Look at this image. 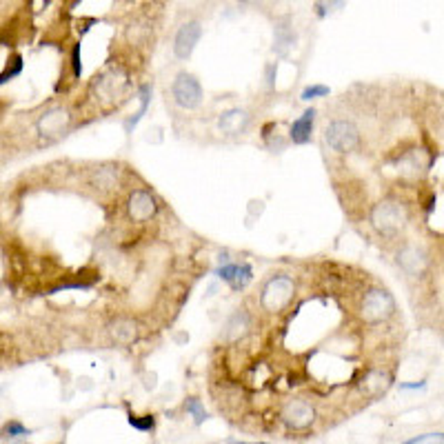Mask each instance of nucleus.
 <instances>
[{"label": "nucleus", "mask_w": 444, "mask_h": 444, "mask_svg": "<svg viewBox=\"0 0 444 444\" xmlns=\"http://www.w3.org/2000/svg\"><path fill=\"white\" fill-rule=\"evenodd\" d=\"M158 213V200H155L149 191L136 189L131 191V196L127 200V215L129 220L134 222H149Z\"/></svg>", "instance_id": "1a4fd4ad"}, {"label": "nucleus", "mask_w": 444, "mask_h": 444, "mask_svg": "<svg viewBox=\"0 0 444 444\" xmlns=\"http://www.w3.org/2000/svg\"><path fill=\"white\" fill-rule=\"evenodd\" d=\"M109 333L118 344H134L138 340V325L131 318H118L109 325Z\"/></svg>", "instance_id": "dca6fc26"}, {"label": "nucleus", "mask_w": 444, "mask_h": 444, "mask_svg": "<svg viewBox=\"0 0 444 444\" xmlns=\"http://www.w3.org/2000/svg\"><path fill=\"white\" fill-rule=\"evenodd\" d=\"M395 314V300L387 289H369L360 303V316L367 325H380Z\"/></svg>", "instance_id": "f257e3e1"}, {"label": "nucleus", "mask_w": 444, "mask_h": 444, "mask_svg": "<svg viewBox=\"0 0 444 444\" xmlns=\"http://www.w3.org/2000/svg\"><path fill=\"white\" fill-rule=\"evenodd\" d=\"M31 431L25 429L20 422H16V420H11V422H7L3 427V431H0V438L3 440H18V438H29Z\"/></svg>", "instance_id": "aec40b11"}, {"label": "nucleus", "mask_w": 444, "mask_h": 444, "mask_svg": "<svg viewBox=\"0 0 444 444\" xmlns=\"http://www.w3.org/2000/svg\"><path fill=\"white\" fill-rule=\"evenodd\" d=\"M20 71H22V58L20 56H14L11 65H7L3 74H0V85H5V82H9L11 78H16Z\"/></svg>", "instance_id": "b1692460"}, {"label": "nucleus", "mask_w": 444, "mask_h": 444, "mask_svg": "<svg viewBox=\"0 0 444 444\" xmlns=\"http://www.w3.org/2000/svg\"><path fill=\"white\" fill-rule=\"evenodd\" d=\"M422 442H444V434H422L406 440V444H422Z\"/></svg>", "instance_id": "a878e982"}, {"label": "nucleus", "mask_w": 444, "mask_h": 444, "mask_svg": "<svg viewBox=\"0 0 444 444\" xmlns=\"http://www.w3.org/2000/svg\"><path fill=\"white\" fill-rule=\"evenodd\" d=\"M293 293H296V282L289 275H273L260 293V307L269 311V314H278V311H282L291 303Z\"/></svg>", "instance_id": "f03ea898"}, {"label": "nucleus", "mask_w": 444, "mask_h": 444, "mask_svg": "<svg viewBox=\"0 0 444 444\" xmlns=\"http://www.w3.org/2000/svg\"><path fill=\"white\" fill-rule=\"evenodd\" d=\"M398 265L402 267L404 273L420 275L427 269V256H424V251L418 247H404L398 254Z\"/></svg>", "instance_id": "4468645a"}, {"label": "nucleus", "mask_w": 444, "mask_h": 444, "mask_svg": "<svg viewBox=\"0 0 444 444\" xmlns=\"http://www.w3.org/2000/svg\"><path fill=\"white\" fill-rule=\"evenodd\" d=\"M251 125V116L245 109H227L218 116V129L224 136H243Z\"/></svg>", "instance_id": "9b49d317"}, {"label": "nucleus", "mask_w": 444, "mask_h": 444, "mask_svg": "<svg viewBox=\"0 0 444 444\" xmlns=\"http://www.w3.org/2000/svg\"><path fill=\"white\" fill-rule=\"evenodd\" d=\"M314 125H316V109L311 107L300 118H296L289 127V140L293 145H307L314 138Z\"/></svg>", "instance_id": "ddd939ff"}, {"label": "nucleus", "mask_w": 444, "mask_h": 444, "mask_svg": "<svg viewBox=\"0 0 444 444\" xmlns=\"http://www.w3.org/2000/svg\"><path fill=\"white\" fill-rule=\"evenodd\" d=\"M344 7V0H316V14L325 18L329 14H335Z\"/></svg>", "instance_id": "412c9836"}, {"label": "nucleus", "mask_w": 444, "mask_h": 444, "mask_svg": "<svg viewBox=\"0 0 444 444\" xmlns=\"http://www.w3.org/2000/svg\"><path fill=\"white\" fill-rule=\"evenodd\" d=\"M238 5H243V7H258V5H262V0H238Z\"/></svg>", "instance_id": "c756f323"}, {"label": "nucleus", "mask_w": 444, "mask_h": 444, "mask_svg": "<svg viewBox=\"0 0 444 444\" xmlns=\"http://www.w3.org/2000/svg\"><path fill=\"white\" fill-rule=\"evenodd\" d=\"M296 29L291 25V20L289 18H280V20H275V25H273V52L278 54V56H289L291 49L296 47Z\"/></svg>", "instance_id": "f8f14e48"}, {"label": "nucleus", "mask_w": 444, "mask_h": 444, "mask_svg": "<svg viewBox=\"0 0 444 444\" xmlns=\"http://www.w3.org/2000/svg\"><path fill=\"white\" fill-rule=\"evenodd\" d=\"M171 95L180 109H187V112L196 109V107H200V102H202L200 80L194 74H189V71H180L171 82Z\"/></svg>", "instance_id": "423d86ee"}, {"label": "nucleus", "mask_w": 444, "mask_h": 444, "mask_svg": "<svg viewBox=\"0 0 444 444\" xmlns=\"http://www.w3.org/2000/svg\"><path fill=\"white\" fill-rule=\"evenodd\" d=\"M267 85H269V87L275 85V65H269V67H267Z\"/></svg>", "instance_id": "cd10ccee"}, {"label": "nucleus", "mask_w": 444, "mask_h": 444, "mask_svg": "<svg viewBox=\"0 0 444 444\" xmlns=\"http://www.w3.org/2000/svg\"><path fill=\"white\" fill-rule=\"evenodd\" d=\"M149 100H151V85H142L140 87V109H138V114L134 116V118H129L127 120V131H131L134 129L138 123H140V118L145 116V112H147V107H149Z\"/></svg>", "instance_id": "6ab92c4d"}, {"label": "nucleus", "mask_w": 444, "mask_h": 444, "mask_svg": "<svg viewBox=\"0 0 444 444\" xmlns=\"http://www.w3.org/2000/svg\"><path fill=\"white\" fill-rule=\"evenodd\" d=\"M185 409H187V413L194 415L196 424H202V422H205V420H207V411H205V406H202V402H200V400H196V398H189V400L185 402Z\"/></svg>", "instance_id": "4be33fe9"}, {"label": "nucleus", "mask_w": 444, "mask_h": 444, "mask_svg": "<svg viewBox=\"0 0 444 444\" xmlns=\"http://www.w3.org/2000/svg\"><path fill=\"white\" fill-rule=\"evenodd\" d=\"M254 280V271H251V267L247 265V262H236V271H234V278L229 280V284H231V289H236V291H243L245 286Z\"/></svg>", "instance_id": "f3484780"}, {"label": "nucleus", "mask_w": 444, "mask_h": 444, "mask_svg": "<svg viewBox=\"0 0 444 444\" xmlns=\"http://www.w3.org/2000/svg\"><path fill=\"white\" fill-rule=\"evenodd\" d=\"M129 424L134 429H138V431H145V434H149V431L155 429V418L153 415H131Z\"/></svg>", "instance_id": "5701e85b"}, {"label": "nucleus", "mask_w": 444, "mask_h": 444, "mask_svg": "<svg viewBox=\"0 0 444 444\" xmlns=\"http://www.w3.org/2000/svg\"><path fill=\"white\" fill-rule=\"evenodd\" d=\"M71 127V114L65 107H54V109H47L38 120H36V129H38V136L45 140H56L60 136H65Z\"/></svg>", "instance_id": "0eeeda50"}, {"label": "nucleus", "mask_w": 444, "mask_h": 444, "mask_svg": "<svg viewBox=\"0 0 444 444\" xmlns=\"http://www.w3.org/2000/svg\"><path fill=\"white\" fill-rule=\"evenodd\" d=\"M129 87V76L123 69H107L98 78H93L91 91L100 102H116Z\"/></svg>", "instance_id": "39448f33"}, {"label": "nucleus", "mask_w": 444, "mask_h": 444, "mask_svg": "<svg viewBox=\"0 0 444 444\" xmlns=\"http://www.w3.org/2000/svg\"><path fill=\"white\" fill-rule=\"evenodd\" d=\"M202 38V25L198 20H187L178 27L176 38H174V56L178 60H189L191 54L196 52V47Z\"/></svg>", "instance_id": "6e6552de"}, {"label": "nucleus", "mask_w": 444, "mask_h": 444, "mask_svg": "<svg viewBox=\"0 0 444 444\" xmlns=\"http://www.w3.org/2000/svg\"><path fill=\"white\" fill-rule=\"evenodd\" d=\"M316 409L305 400H291L282 409V422L293 431H305L314 424Z\"/></svg>", "instance_id": "9d476101"}, {"label": "nucleus", "mask_w": 444, "mask_h": 444, "mask_svg": "<svg viewBox=\"0 0 444 444\" xmlns=\"http://www.w3.org/2000/svg\"><path fill=\"white\" fill-rule=\"evenodd\" d=\"M249 329H251L249 314H245V311H236V314L227 320V325H224V342L243 340L245 335L249 333Z\"/></svg>", "instance_id": "2eb2a0df"}, {"label": "nucleus", "mask_w": 444, "mask_h": 444, "mask_svg": "<svg viewBox=\"0 0 444 444\" xmlns=\"http://www.w3.org/2000/svg\"><path fill=\"white\" fill-rule=\"evenodd\" d=\"M389 387V376L382 374V371H371V374L365 378V391H369L371 395H378Z\"/></svg>", "instance_id": "a211bd4d"}, {"label": "nucleus", "mask_w": 444, "mask_h": 444, "mask_svg": "<svg viewBox=\"0 0 444 444\" xmlns=\"http://www.w3.org/2000/svg\"><path fill=\"white\" fill-rule=\"evenodd\" d=\"M325 95H329V87H325V85H309V87H305V91H303L300 98H303V100H316V98H325Z\"/></svg>", "instance_id": "393cba45"}, {"label": "nucleus", "mask_w": 444, "mask_h": 444, "mask_svg": "<svg viewBox=\"0 0 444 444\" xmlns=\"http://www.w3.org/2000/svg\"><path fill=\"white\" fill-rule=\"evenodd\" d=\"M371 224L382 236H395L406 224V211L400 202L395 200H382L371 209Z\"/></svg>", "instance_id": "7ed1b4c3"}, {"label": "nucleus", "mask_w": 444, "mask_h": 444, "mask_svg": "<svg viewBox=\"0 0 444 444\" xmlns=\"http://www.w3.org/2000/svg\"><path fill=\"white\" fill-rule=\"evenodd\" d=\"M78 54H80V49H78V47H76V49H74V54H71V65H74V76H80V60H78Z\"/></svg>", "instance_id": "bb28decb"}, {"label": "nucleus", "mask_w": 444, "mask_h": 444, "mask_svg": "<svg viewBox=\"0 0 444 444\" xmlns=\"http://www.w3.org/2000/svg\"><path fill=\"white\" fill-rule=\"evenodd\" d=\"M325 140L335 153H351L360 147V129L351 120H333L325 129Z\"/></svg>", "instance_id": "20e7f679"}, {"label": "nucleus", "mask_w": 444, "mask_h": 444, "mask_svg": "<svg viewBox=\"0 0 444 444\" xmlns=\"http://www.w3.org/2000/svg\"><path fill=\"white\" fill-rule=\"evenodd\" d=\"M424 382H411V385H400L402 391H415V389H424Z\"/></svg>", "instance_id": "c85d7f7f"}]
</instances>
